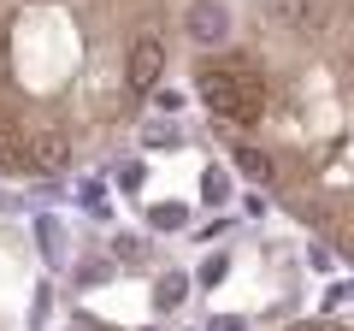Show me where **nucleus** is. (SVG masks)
I'll return each mask as SVG.
<instances>
[{
    "mask_svg": "<svg viewBox=\"0 0 354 331\" xmlns=\"http://www.w3.org/2000/svg\"><path fill=\"white\" fill-rule=\"evenodd\" d=\"M236 172H242V178H254V184H272V178H278L272 154H266V148H254V142H242V148H236Z\"/></svg>",
    "mask_w": 354,
    "mask_h": 331,
    "instance_id": "423d86ee",
    "label": "nucleus"
},
{
    "mask_svg": "<svg viewBox=\"0 0 354 331\" xmlns=\"http://www.w3.org/2000/svg\"><path fill=\"white\" fill-rule=\"evenodd\" d=\"M260 18L278 30V36H307L313 18H319V6L313 0H260Z\"/></svg>",
    "mask_w": 354,
    "mask_h": 331,
    "instance_id": "39448f33",
    "label": "nucleus"
},
{
    "mask_svg": "<svg viewBox=\"0 0 354 331\" xmlns=\"http://www.w3.org/2000/svg\"><path fill=\"white\" fill-rule=\"evenodd\" d=\"M213 331H248L242 319H213Z\"/></svg>",
    "mask_w": 354,
    "mask_h": 331,
    "instance_id": "f3484780",
    "label": "nucleus"
},
{
    "mask_svg": "<svg viewBox=\"0 0 354 331\" xmlns=\"http://www.w3.org/2000/svg\"><path fill=\"white\" fill-rule=\"evenodd\" d=\"M148 225L153 231H183V225H189V213H183L177 202H160V207H148Z\"/></svg>",
    "mask_w": 354,
    "mask_h": 331,
    "instance_id": "9d476101",
    "label": "nucleus"
},
{
    "mask_svg": "<svg viewBox=\"0 0 354 331\" xmlns=\"http://www.w3.org/2000/svg\"><path fill=\"white\" fill-rule=\"evenodd\" d=\"M290 331H342V325H325V319H295Z\"/></svg>",
    "mask_w": 354,
    "mask_h": 331,
    "instance_id": "dca6fc26",
    "label": "nucleus"
},
{
    "mask_svg": "<svg viewBox=\"0 0 354 331\" xmlns=\"http://www.w3.org/2000/svg\"><path fill=\"white\" fill-rule=\"evenodd\" d=\"M195 95H201V107L218 118V125H260L266 113V83L260 71H254L242 53H230V60H213L207 53L201 65H195Z\"/></svg>",
    "mask_w": 354,
    "mask_h": 331,
    "instance_id": "f257e3e1",
    "label": "nucleus"
},
{
    "mask_svg": "<svg viewBox=\"0 0 354 331\" xmlns=\"http://www.w3.org/2000/svg\"><path fill=\"white\" fill-rule=\"evenodd\" d=\"M225 272H230V260H225V255H207V267H201V284H218Z\"/></svg>",
    "mask_w": 354,
    "mask_h": 331,
    "instance_id": "ddd939ff",
    "label": "nucleus"
},
{
    "mask_svg": "<svg viewBox=\"0 0 354 331\" xmlns=\"http://www.w3.org/2000/svg\"><path fill=\"white\" fill-rule=\"evenodd\" d=\"M153 107H160V113H177V107H183V95H177V89H165V83H153Z\"/></svg>",
    "mask_w": 354,
    "mask_h": 331,
    "instance_id": "f8f14e48",
    "label": "nucleus"
},
{
    "mask_svg": "<svg viewBox=\"0 0 354 331\" xmlns=\"http://www.w3.org/2000/svg\"><path fill=\"white\" fill-rule=\"evenodd\" d=\"M160 77H165V42L160 36H136L130 53H124V89L130 95H148Z\"/></svg>",
    "mask_w": 354,
    "mask_h": 331,
    "instance_id": "f03ea898",
    "label": "nucleus"
},
{
    "mask_svg": "<svg viewBox=\"0 0 354 331\" xmlns=\"http://www.w3.org/2000/svg\"><path fill=\"white\" fill-rule=\"evenodd\" d=\"M183 36H189L195 48H218V42L230 36V6H225V0H189Z\"/></svg>",
    "mask_w": 354,
    "mask_h": 331,
    "instance_id": "7ed1b4c3",
    "label": "nucleus"
},
{
    "mask_svg": "<svg viewBox=\"0 0 354 331\" xmlns=\"http://www.w3.org/2000/svg\"><path fill=\"white\" fill-rule=\"evenodd\" d=\"M142 142H148V148H177L183 130H177L171 118H148V125H142Z\"/></svg>",
    "mask_w": 354,
    "mask_h": 331,
    "instance_id": "6e6552de",
    "label": "nucleus"
},
{
    "mask_svg": "<svg viewBox=\"0 0 354 331\" xmlns=\"http://www.w3.org/2000/svg\"><path fill=\"white\" fill-rule=\"evenodd\" d=\"M106 278V260H83V267H77V284H101Z\"/></svg>",
    "mask_w": 354,
    "mask_h": 331,
    "instance_id": "4468645a",
    "label": "nucleus"
},
{
    "mask_svg": "<svg viewBox=\"0 0 354 331\" xmlns=\"http://www.w3.org/2000/svg\"><path fill=\"white\" fill-rule=\"evenodd\" d=\"M201 195H207V202H230V178H225V172H218V166H207V178H201Z\"/></svg>",
    "mask_w": 354,
    "mask_h": 331,
    "instance_id": "9b49d317",
    "label": "nucleus"
},
{
    "mask_svg": "<svg viewBox=\"0 0 354 331\" xmlns=\"http://www.w3.org/2000/svg\"><path fill=\"white\" fill-rule=\"evenodd\" d=\"M18 160L30 166V172H65V166H71V136H65V130H30L24 136V148H18Z\"/></svg>",
    "mask_w": 354,
    "mask_h": 331,
    "instance_id": "20e7f679",
    "label": "nucleus"
},
{
    "mask_svg": "<svg viewBox=\"0 0 354 331\" xmlns=\"http://www.w3.org/2000/svg\"><path fill=\"white\" fill-rule=\"evenodd\" d=\"M118 190H142V166H124L118 172Z\"/></svg>",
    "mask_w": 354,
    "mask_h": 331,
    "instance_id": "2eb2a0df",
    "label": "nucleus"
},
{
    "mask_svg": "<svg viewBox=\"0 0 354 331\" xmlns=\"http://www.w3.org/2000/svg\"><path fill=\"white\" fill-rule=\"evenodd\" d=\"M36 237H41V249H48V260H53V267H65V237H59V219H53V213H41V219H36Z\"/></svg>",
    "mask_w": 354,
    "mask_h": 331,
    "instance_id": "0eeeda50",
    "label": "nucleus"
},
{
    "mask_svg": "<svg viewBox=\"0 0 354 331\" xmlns=\"http://www.w3.org/2000/svg\"><path fill=\"white\" fill-rule=\"evenodd\" d=\"M183 296H189V278H183V272H165V278H160V290H153V302H160L165 314H171V307L183 302Z\"/></svg>",
    "mask_w": 354,
    "mask_h": 331,
    "instance_id": "1a4fd4ad",
    "label": "nucleus"
}]
</instances>
